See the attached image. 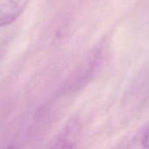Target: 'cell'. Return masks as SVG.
<instances>
[{"label": "cell", "instance_id": "6da1fadb", "mask_svg": "<svg viewBox=\"0 0 149 149\" xmlns=\"http://www.w3.org/2000/svg\"><path fill=\"white\" fill-rule=\"evenodd\" d=\"M28 0H0L1 26L10 24L24 10Z\"/></svg>", "mask_w": 149, "mask_h": 149}]
</instances>
